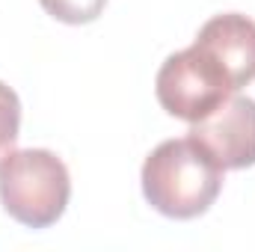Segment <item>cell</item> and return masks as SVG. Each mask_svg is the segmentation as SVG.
<instances>
[{"mask_svg": "<svg viewBox=\"0 0 255 252\" xmlns=\"http://www.w3.org/2000/svg\"><path fill=\"white\" fill-rule=\"evenodd\" d=\"M223 166L193 139L178 136L160 142L142 163L139 181L145 202L169 220H196L217 202L223 190Z\"/></svg>", "mask_w": 255, "mask_h": 252, "instance_id": "1", "label": "cell"}, {"mask_svg": "<svg viewBox=\"0 0 255 252\" xmlns=\"http://www.w3.org/2000/svg\"><path fill=\"white\" fill-rule=\"evenodd\" d=\"M39 3L51 18L63 24H92L107 6V0H39Z\"/></svg>", "mask_w": 255, "mask_h": 252, "instance_id": "7", "label": "cell"}, {"mask_svg": "<svg viewBox=\"0 0 255 252\" xmlns=\"http://www.w3.org/2000/svg\"><path fill=\"white\" fill-rule=\"evenodd\" d=\"M21 130V101L12 86L0 80V160L15 148Z\"/></svg>", "mask_w": 255, "mask_h": 252, "instance_id": "6", "label": "cell"}, {"mask_svg": "<svg viewBox=\"0 0 255 252\" xmlns=\"http://www.w3.org/2000/svg\"><path fill=\"white\" fill-rule=\"evenodd\" d=\"M68 199V166L54 151L12 148L0 160V205L15 223L27 229H48L65 214Z\"/></svg>", "mask_w": 255, "mask_h": 252, "instance_id": "2", "label": "cell"}, {"mask_svg": "<svg viewBox=\"0 0 255 252\" xmlns=\"http://www.w3.org/2000/svg\"><path fill=\"white\" fill-rule=\"evenodd\" d=\"M238 89L229 71L196 42L184 51L169 54L154 77V95L160 107L190 125L211 116Z\"/></svg>", "mask_w": 255, "mask_h": 252, "instance_id": "3", "label": "cell"}, {"mask_svg": "<svg viewBox=\"0 0 255 252\" xmlns=\"http://www.w3.org/2000/svg\"><path fill=\"white\" fill-rule=\"evenodd\" d=\"M196 45H202L217 63L223 65L235 83L244 89L255 80V21L241 12L214 15L202 24Z\"/></svg>", "mask_w": 255, "mask_h": 252, "instance_id": "5", "label": "cell"}, {"mask_svg": "<svg viewBox=\"0 0 255 252\" xmlns=\"http://www.w3.org/2000/svg\"><path fill=\"white\" fill-rule=\"evenodd\" d=\"M193 136L223 169L255 166V98L232 95L211 116L193 122Z\"/></svg>", "mask_w": 255, "mask_h": 252, "instance_id": "4", "label": "cell"}]
</instances>
